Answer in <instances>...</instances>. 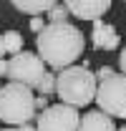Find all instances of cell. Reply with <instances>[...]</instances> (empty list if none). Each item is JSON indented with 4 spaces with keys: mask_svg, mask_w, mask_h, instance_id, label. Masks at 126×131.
<instances>
[{
    "mask_svg": "<svg viewBox=\"0 0 126 131\" xmlns=\"http://www.w3.org/2000/svg\"><path fill=\"white\" fill-rule=\"evenodd\" d=\"M86 48L83 30L73 23H48L43 30L35 35V50L38 58L61 73L63 68L76 66Z\"/></svg>",
    "mask_w": 126,
    "mask_h": 131,
    "instance_id": "cell-1",
    "label": "cell"
},
{
    "mask_svg": "<svg viewBox=\"0 0 126 131\" xmlns=\"http://www.w3.org/2000/svg\"><path fill=\"white\" fill-rule=\"evenodd\" d=\"M96 88H98V78L91 68L71 66L56 73V96L61 98L63 106L71 108L88 106L91 101H96Z\"/></svg>",
    "mask_w": 126,
    "mask_h": 131,
    "instance_id": "cell-2",
    "label": "cell"
},
{
    "mask_svg": "<svg viewBox=\"0 0 126 131\" xmlns=\"http://www.w3.org/2000/svg\"><path fill=\"white\" fill-rule=\"evenodd\" d=\"M35 93L20 83H3L0 86V121L20 129L33 124L35 118Z\"/></svg>",
    "mask_w": 126,
    "mask_h": 131,
    "instance_id": "cell-3",
    "label": "cell"
},
{
    "mask_svg": "<svg viewBox=\"0 0 126 131\" xmlns=\"http://www.w3.org/2000/svg\"><path fill=\"white\" fill-rule=\"evenodd\" d=\"M96 103H98V111H103L111 118H126V76L124 73L116 71L113 76L98 81Z\"/></svg>",
    "mask_w": 126,
    "mask_h": 131,
    "instance_id": "cell-4",
    "label": "cell"
},
{
    "mask_svg": "<svg viewBox=\"0 0 126 131\" xmlns=\"http://www.w3.org/2000/svg\"><path fill=\"white\" fill-rule=\"evenodd\" d=\"M46 63L38 58V53H30V50H20L18 56L8 58V83H20L25 88H38L40 78L46 76Z\"/></svg>",
    "mask_w": 126,
    "mask_h": 131,
    "instance_id": "cell-5",
    "label": "cell"
},
{
    "mask_svg": "<svg viewBox=\"0 0 126 131\" xmlns=\"http://www.w3.org/2000/svg\"><path fill=\"white\" fill-rule=\"evenodd\" d=\"M78 121H81L78 108L53 103L43 114L35 116V129L38 131H78Z\"/></svg>",
    "mask_w": 126,
    "mask_h": 131,
    "instance_id": "cell-6",
    "label": "cell"
},
{
    "mask_svg": "<svg viewBox=\"0 0 126 131\" xmlns=\"http://www.w3.org/2000/svg\"><path fill=\"white\" fill-rule=\"evenodd\" d=\"M66 8L71 18H81V20H103V15L111 10V0H66Z\"/></svg>",
    "mask_w": 126,
    "mask_h": 131,
    "instance_id": "cell-7",
    "label": "cell"
},
{
    "mask_svg": "<svg viewBox=\"0 0 126 131\" xmlns=\"http://www.w3.org/2000/svg\"><path fill=\"white\" fill-rule=\"evenodd\" d=\"M91 46L96 50H116L121 46V35L119 30L106 23V20H96L93 23V30H91Z\"/></svg>",
    "mask_w": 126,
    "mask_h": 131,
    "instance_id": "cell-8",
    "label": "cell"
},
{
    "mask_svg": "<svg viewBox=\"0 0 126 131\" xmlns=\"http://www.w3.org/2000/svg\"><path fill=\"white\" fill-rule=\"evenodd\" d=\"M78 131H116L113 118L106 116L103 111H86L78 121Z\"/></svg>",
    "mask_w": 126,
    "mask_h": 131,
    "instance_id": "cell-9",
    "label": "cell"
},
{
    "mask_svg": "<svg viewBox=\"0 0 126 131\" xmlns=\"http://www.w3.org/2000/svg\"><path fill=\"white\" fill-rule=\"evenodd\" d=\"M13 8L30 18H43L56 8V0H13Z\"/></svg>",
    "mask_w": 126,
    "mask_h": 131,
    "instance_id": "cell-10",
    "label": "cell"
},
{
    "mask_svg": "<svg viewBox=\"0 0 126 131\" xmlns=\"http://www.w3.org/2000/svg\"><path fill=\"white\" fill-rule=\"evenodd\" d=\"M3 46H5V53L18 56V53L23 50V35L18 30H5L3 33Z\"/></svg>",
    "mask_w": 126,
    "mask_h": 131,
    "instance_id": "cell-11",
    "label": "cell"
},
{
    "mask_svg": "<svg viewBox=\"0 0 126 131\" xmlns=\"http://www.w3.org/2000/svg\"><path fill=\"white\" fill-rule=\"evenodd\" d=\"M38 96H53L56 93V73L53 71H48L46 76L40 78V83H38Z\"/></svg>",
    "mask_w": 126,
    "mask_h": 131,
    "instance_id": "cell-12",
    "label": "cell"
},
{
    "mask_svg": "<svg viewBox=\"0 0 126 131\" xmlns=\"http://www.w3.org/2000/svg\"><path fill=\"white\" fill-rule=\"evenodd\" d=\"M46 18H48V23H71V13H68L66 3H56V8Z\"/></svg>",
    "mask_w": 126,
    "mask_h": 131,
    "instance_id": "cell-13",
    "label": "cell"
},
{
    "mask_svg": "<svg viewBox=\"0 0 126 131\" xmlns=\"http://www.w3.org/2000/svg\"><path fill=\"white\" fill-rule=\"evenodd\" d=\"M48 106H50V101H48V96H35V114H43Z\"/></svg>",
    "mask_w": 126,
    "mask_h": 131,
    "instance_id": "cell-14",
    "label": "cell"
},
{
    "mask_svg": "<svg viewBox=\"0 0 126 131\" xmlns=\"http://www.w3.org/2000/svg\"><path fill=\"white\" fill-rule=\"evenodd\" d=\"M46 25H48V23H46V20H43V18H30V30L35 33V35H38V33L43 30Z\"/></svg>",
    "mask_w": 126,
    "mask_h": 131,
    "instance_id": "cell-15",
    "label": "cell"
},
{
    "mask_svg": "<svg viewBox=\"0 0 126 131\" xmlns=\"http://www.w3.org/2000/svg\"><path fill=\"white\" fill-rule=\"evenodd\" d=\"M113 73H116V71H113L111 66H101V68L96 71V78H98V81H103V78H109V76H113Z\"/></svg>",
    "mask_w": 126,
    "mask_h": 131,
    "instance_id": "cell-16",
    "label": "cell"
},
{
    "mask_svg": "<svg viewBox=\"0 0 126 131\" xmlns=\"http://www.w3.org/2000/svg\"><path fill=\"white\" fill-rule=\"evenodd\" d=\"M119 68H121L119 73H124V76H126V46L121 48V53H119Z\"/></svg>",
    "mask_w": 126,
    "mask_h": 131,
    "instance_id": "cell-17",
    "label": "cell"
},
{
    "mask_svg": "<svg viewBox=\"0 0 126 131\" xmlns=\"http://www.w3.org/2000/svg\"><path fill=\"white\" fill-rule=\"evenodd\" d=\"M0 76H3V78L8 76V58H3V61H0Z\"/></svg>",
    "mask_w": 126,
    "mask_h": 131,
    "instance_id": "cell-18",
    "label": "cell"
},
{
    "mask_svg": "<svg viewBox=\"0 0 126 131\" xmlns=\"http://www.w3.org/2000/svg\"><path fill=\"white\" fill-rule=\"evenodd\" d=\"M20 131H38V129H35V124H25V126H20Z\"/></svg>",
    "mask_w": 126,
    "mask_h": 131,
    "instance_id": "cell-19",
    "label": "cell"
},
{
    "mask_svg": "<svg viewBox=\"0 0 126 131\" xmlns=\"http://www.w3.org/2000/svg\"><path fill=\"white\" fill-rule=\"evenodd\" d=\"M3 56H5V46H3V33H0V61H3Z\"/></svg>",
    "mask_w": 126,
    "mask_h": 131,
    "instance_id": "cell-20",
    "label": "cell"
},
{
    "mask_svg": "<svg viewBox=\"0 0 126 131\" xmlns=\"http://www.w3.org/2000/svg\"><path fill=\"white\" fill-rule=\"evenodd\" d=\"M0 131H20V129H13V126H5V129H0Z\"/></svg>",
    "mask_w": 126,
    "mask_h": 131,
    "instance_id": "cell-21",
    "label": "cell"
},
{
    "mask_svg": "<svg viewBox=\"0 0 126 131\" xmlns=\"http://www.w3.org/2000/svg\"><path fill=\"white\" fill-rule=\"evenodd\" d=\"M116 131H126V124H124V126H121V129H116Z\"/></svg>",
    "mask_w": 126,
    "mask_h": 131,
    "instance_id": "cell-22",
    "label": "cell"
},
{
    "mask_svg": "<svg viewBox=\"0 0 126 131\" xmlns=\"http://www.w3.org/2000/svg\"><path fill=\"white\" fill-rule=\"evenodd\" d=\"M0 86H3V83H0Z\"/></svg>",
    "mask_w": 126,
    "mask_h": 131,
    "instance_id": "cell-23",
    "label": "cell"
}]
</instances>
